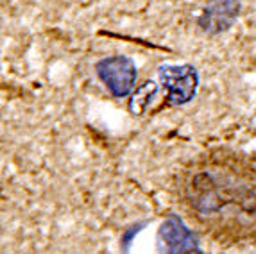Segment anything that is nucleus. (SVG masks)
I'll list each match as a JSON object with an SVG mask.
<instances>
[{"label":"nucleus","instance_id":"obj_1","mask_svg":"<svg viewBox=\"0 0 256 254\" xmlns=\"http://www.w3.org/2000/svg\"><path fill=\"white\" fill-rule=\"evenodd\" d=\"M170 197L217 246H256V152L217 147L190 158L172 176Z\"/></svg>","mask_w":256,"mask_h":254},{"label":"nucleus","instance_id":"obj_2","mask_svg":"<svg viewBox=\"0 0 256 254\" xmlns=\"http://www.w3.org/2000/svg\"><path fill=\"white\" fill-rule=\"evenodd\" d=\"M97 74L115 97H124L136 80V68L124 56H113L97 64Z\"/></svg>","mask_w":256,"mask_h":254},{"label":"nucleus","instance_id":"obj_3","mask_svg":"<svg viewBox=\"0 0 256 254\" xmlns=\"http://www.w3.org/2000/svg\"><path fill=\"white\" fill-rule=\"evenodd\" d=\"M162 82L166 88L168 104H183L190 100L197 88V74L192 66H168L163 68Z\"/></svg>","mask_w":256,"mask_h":254},{"label":"nucleus","instance_id":"obj_4","mask_svg":"<svg viewBox=\"0 0 256 254\" xmlns=\"http://www.w3.org/2000/svg\"><path fill=\"white\" fill-rule=\"evenodd\" d=\"M186 254H201V252H186Z\"/></svg>","mask_w":256,"mask_h":254}]
</instances>
